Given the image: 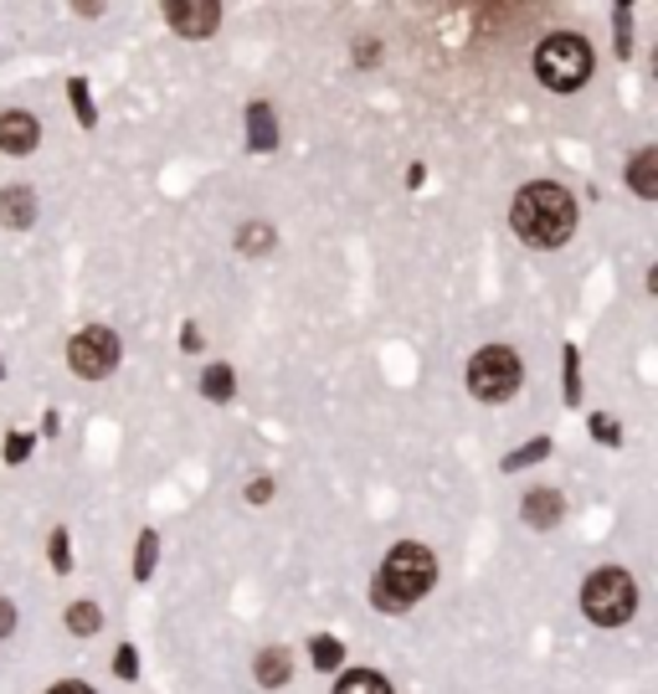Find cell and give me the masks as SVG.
I'll return each mask as SVG.
<instances>
[{
    "mask_svg": "<svg viewBox=\"0 0 658 694\" xmlns=\"http://www.w3.org/2000/svg\"><path fill=\"white\" fill-rule=\"evenodd\" d=\"M510 222L530 247H561L577 232V196L566 186H556V180H536V186H524L514 196Z\"/></svg>",
    "mask_w": 658,
    "mask_h": 694,
    "instance_id": "obj_1",
    "label": "cell"
},
{
    "mask_svg": "<svg viewBox=\"0 0 658 694\" xmlns=\"http://www.w3.org/2000/svg\"><path fill=\"white\" fill-rule=\"evenodd\" d=\"M438 581V561H432L428 546H412V540H402V546L386 556V566H381L376 587H371V602H376L381 613H406L422 592Z\"/></svg>",
    "mask_w": 658,
    "mask_h": 694,
    "instance_id": "obj_2",
    "label": "cell"
},
{
    "mask_svg": "<svg viewBox=\"0 0 658 694\" xmlns=\"http://www.w3.org/2000/svg\"><path fill=\"white\" fill-rule=\"evenodd\" d=\"M536 72L551 94H577L581 82L591 78V47L577 31H551L536 47Z\"/></svg>",
    "mask_w": 658,
    "mask_h": 694,
    "instance_id": "obj_3",
    "label": "cell"
},
{
    "mask_svg": "<svg viewBox=\"0 0 658 694\" xmlns=\"http://www.w3.org/2000/svg\"><path fill=\"white\" fill-rule=\"evenodd\" d=\"M632 607H638V587H632L628 571H618V566L591 571L587 592H581V613H587L597 628H618V623H628Z\"/></svg>",
    "mask_w": 658,
    "mask_h": 694,
    "instance_id": "obj_4",
    "label": "cell"
},
{
    "mask_svg": "<svg viewBox=\"0 0 658 694\" xmlns=\"http://www.w3.org/2000/svg\"><path fill=\"white\" fill-rule=\"evenodd\" d=\"M520 387V355L504 345H484L469 365V391L479 401H504Z\"/></svg>",
    "mask_w": 658,
    "mask_h": 694,
    "instance_id": "obj_5",
    "label": "cell"
},
{
    "mask_svg": "<svg viewBox=\"0 0 658 694\" xmlns=\"http://www.w3.org/2000/svg\"><path fill=\"white\" fill-rule=\"evenodd\" d=\"M68 365L78 375H88V381H104V375L119 365V334L104 330V324H88L82 334H72Z\"/></svg>",
    "mask_w": 658,
    "mask_h": 694,
    "instance_id": "obj_6",
    "label": "cell"
},
{
    "mask_svg": "<svg viewBox=\"0 0 658 694\" xmlns=\"http://www.w3.org/2000/svg\"><path fill=\"white\" fill-rule=\"evenodd\" d=\"M165 21L175 27V37H212L216 21H222V6L216 0H170L165 6Z\"/></svg>",
    "mask_w": 658,
    "mask_h": 694,
    "instance_id": "obj_7",
    "label": "cell"
},
{
    "mask_svg": "<svg viewBox=\"0 0 658 694\" xmlns=\"http://www.w3.org/2000/svg\"><path fill=\"white\" fill-rule=\"evenodd\" d=\"M41 129L31 114H21V108H11V114H0V149H11V155H27V149H37Z\"/></svg>",
    "mask_w": 658,
    "mask_h": 694,
    "instance_id": "obj_8",
    "label": "cell"
},
{
    "mask_svg": "<svg viewBox=\"0 0 658 694\" xmlns=\"http://www.w3.org/2000/svg\"><path fill=\"white\" fill-rule=\"evenodd\" d=\"M561 495L556 489H536V495H524V505H520V515H524V525L530 530H556L561 525Z\"/></svg>",
    "mask_w": 658,
    "mask_h": 694,
    "instance_id": "obj_9",
    "label": "cell"
},
{
    "mask_svg": "<svg viewBox=\"0 0 658 694\" xmlns=\"http://www.w3.org/2000/svg\"><path fill=\"white\" fill-rule=\"evenodd\" d=\"M31 222H37V196H31V186L0 190V227H31Z\"/></svg>",
    "mask_w": 658,
    "mask_h": 694,
    "instance_id": "obj_10",
    "label": "cell"
},
{
    "mask_svg": "<svg viewBox=\"0 0 658 694\" xmlns=\"http://www.w3.org/2000/svg\"><path fill=\"white\" fill-rule=\"evenodd\" d=\"M273 145H278V124H273V108H268V104H253V108H247V149L268 155Z\"/></svg>",
    "mask_w": 658,
    "mask_h": 694,
    "instance_id": "obj_11",
    "label": "cell"
},
{
    "mask_svg": "<svg viewBox=\"0 0 658 694\" xmlns=\"http://www.w3.org/2000/svg\"><path fill=\"white\" fill-rule=\"evenodd\" d=\"M628 180H632V190H638L644 201L658 196V149H638V155H632Z\"/></svg>",
    "mask_w": 658,
    "mask_h": 694,
    "instance_id": "obj_12",
    "label": "cell"
},
{
    "mask_svg": "<svg viewBox=\"0 0 658 694\" xmlns=\"http://www.w3.org/2000/svg\"><path fill=\"white\" fill-rule=\"evenodd\" d=\"M288 674H294V664H288V648H263V654H257V684L278 690V684H288Z\"/></svg>",
    "mask_w": 658,
    "mask_h": 694,
    "instance_id": "obj_13",
    "label": "cell"
},
{
    "mask_svg": "<svg viewBox=\"0 0 658 694\" xmlns=\"http://www.w3.org/2000/svg\"><path fill=\"white\" fill-rule=\"evenodd\" d=\"M68 628L78 633V638H94V633L104 628V613H98L94 602H72V607H68Z\"/></svg>",
    "mask_w": 658,
    "mask_h": 694,
    "instance_id": "obj_14",
    "label": "cell"
},
{
    "mask_svg": "<svg viewBox=\"0 0 658 694\" xmlns=\"http://www.w3.org/2000/svg\"><path fill=\"white\" fill-rule=\"evenodd\" d=\"M335 694H391V684L381 680V674H371V668H355V674H345V680H340Z\"/></svg>",
    "mask_w": 658,
    "mask_h": 694,
    "instance_id": "obj_15",
    "label": "cell"
},
{
    "mask_svg": "<svg viewBox=\"0 0 658 694\" xmlns=\"http://www.w3.org/2000/svg\"><path fill=\"white\" fill-rule=\"evenodd\" d=\"M155 561H160V535L145 530V535H139V550H135V576H139V581L155 576Z\"/></svg>",
    "mask_w": 658,
    "mask_h": 694,
    "instance_id": "obj_16",
    "label": "cell"
},
{
    "mask_svg": "<svg viewBox=\"0 0 658 694\" xmlns=\"http://www.w3.org/2000/svg\"><path fill=\"white\" fill-rule=\"evenodd\" d=\"M202 391H206L212 401H232V365H206Z\"/></svg>",
    "mask_w": 658,
    "mask_h": 694,
    "instance_id": "obj_17",
    "label": "cell"
},
{
    "mask_svg": "<svg viewBox=\"0 0 658 694\" xmlns=\"http://www.w3.org/2000/svg\"><path fill=\"white\" fill-rule=\"evenodd\" d=\"M546 453H551V442H546V438H536V442H524L520 453H510V458H504V473H520V468L540 463V458H546Z\"/></svg>",
    "mask_w": 658,
    "mask_h": 694,
    "instance_id": "obj_18",
    "label": "cell"
},
{
    "mask_svg": "<svg viewBox=\"0 0 658 694\" xmlns=\"http://www.w3.org/2000/svg\"><path fill=\"white\" fill-rule=\"evenodd\" d=\"M310 654H314V668H320V674H330V668H340L345 648H340L335 638H314V643H310Z\"/></svg>",
    "mask_w": 658,
    "mask_h": 694,
    "instance_id": "obj_19",
    "label": "cell"
},
{
    "mask_svg": "<svg viewBox=\"0 0 658 694\" xmlns=\"http://www.w3.org/2000/svg\"><path fill=\"white\" fill-rule=\"evenodd\" d=\"M47 556H52V571H57V576H68V571H72L68 530H52V540H47Z\"/></svg>",
    "mask_w": 658,
    "mask_h": 694,
    "instance_id": "obj_20",
    "label": "cell"
},
{
    "mask_svg": "<svg viewBox=\"0 0 658 694\" xmlns=\"http://www.w3.org/2000/svg\"><path fill=\"white\" fill-rule=\"evenodd\" d=\"M68 98H72V108H78L82 129H94V124H98V114H94V98H88V88H82V78H72V82H68Z\"/></svg>",
    "mask_w": 658,
    "mask_h": 694,
    "instance_id": "obj_21",
    "label": "cell"
},
{
    "mask_svg": "<svg viewBox=\"0 0 658 694\" xmlns=\"http://www.w3.org/2000/svg\"><path fill=\"white\" fill-rule=\"evenodd\" d=\"M268 242H273V227H263V222L237 232V247H243V253H268Z\"/></svg>",
    "mask_w": 658,
    "mask_h": 694,
    "instance_id": "obj_22",
    "label": "cell"
},
{
    "mask_svg": "<svg viewBox=\"0 0 658 694\" xmlns=\"http://www.w3.org/2000/svg\"><path fill=\"white\" fill-rule=\"evenodd\" d=\"M566 401H571V407L581 401V361H577V345H566Z\"/></svg>",
    "mask_w": 658,
    "mask_h": 694,
    "instance_id": "obj_23",
    "label": "cell"
},
{
    "mask_svg": "<svg viewBox=\"0 0 658 694\" xmlns=\"http://www.w3.org/2000/svg\"><path fill=\"white\" fill-rule=\"evenodd\" d=\"M612 27H618V52L628 57V52H632V37H628V27H632V11H628V6H618V11H612Z\"/></svg>",
    "mask_w": 658,
    "mask_h": 694,
    "instance_id": "obj_24",
    "label": "cell"
},
{
    "mask_svg": "<svg viewBox=\"0 0 658 694\" xmlns=\"http://www.w3.org/2000/svg\"><path fill=\"white\" fill-rule=\"evenodd\" d=\"M27 453H31V438L27 432H11V438H6V458H11V463H27Z\"/></svg>",
    "mask_w": 658,
    "mask_h": 694,
    "instance_id": "obj_25",
    "label": "cell"
},
{
    "mask_svg": "<svg viewBox=\"0 0 658 694\" xmlns=\"http://www.w3.org/2000/svg\"><path fill=\"white\" fill-rule=\"evenodd\" d=\"M114 674H119V680H135V674H139L135 648H119V654H114Z\"/></svg>",
    "mask_w": 658,
    "mask_h": 694,
    "instance_id": "obj_26",
    "label": "cell"
},
{
    "mask_svg": "<svg viewBox=\"0 0 658 694\" xmlns=\"http://www.w3.org/2000/svg\"><path fill=\"white\" fill-rule=\"evenodd\" d=\"M591 438L618 442V422H612V417H591Z\"/></svg>",
    "mask_w": 658,
    "mask_h": 694,
    "instance_id": "obj_27",
    "label": "cell"
},
{
    "mask_svg": "<svg viewBox=\"0 0 658 694\" xmlns=\"http://www.w3.org/2000/svg\"><path fill=\"white\" fill-rule=\"evenodd\" d=\"M247 499H253V505H268V499H273V479H253V483H247Z\"/></svg>",
    "mask_w": 658,
    "mask_h": 694,
    "instance_id": "obj_28",
    "label": "cell"
},
{
    "mask_svg": "<svg viewBox=\"0 0 658 694\" xmlns=\"http://www.w3.org/2000/svg\"><path fill=\"white\" fill-rule=\"evenodd\" d=\"M16 628V607H11V602H6V597H0V638H6V633H11Z\"/></svg>",
    "mask_w": 658,
    "mask_h": 694,
    "instance_id": "obj_29",
    "label": "cell"
},
{
    "mask_svg": "<svg viewBox=\"0 0 658 694\" xmlns=\"http://www.w3.org/2000/svg\"><path fill=\"white\" fill-rule=\"evenodd\" d=\"M180 345H186V350H202V330H196V324H186V334H180Z\"/></svg>",
    "mask_w": 658,
    "mask_h": 694,
    "instance_id": "obj_30",
    "label": "cell"
},
{
    "mask_svg": "<svg viewBox=\"0 0 658 694\" xmlns=\"http://www.w3.org/2000/svg\"><path fill=\"white\" fill-rule=\"evenodd\" d=\"M52 694H94V690H88V684H78V680H68V684H57Z\"/></svg>",
    "mask_w": 658,
    "mask_h": 694,
    "instance_id": "obj_31",
    "label": "cell"
}]
</instances>
